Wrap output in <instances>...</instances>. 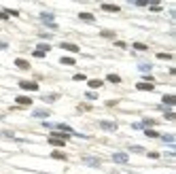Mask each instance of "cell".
I'll return each instance as SVG.
<instances>
[{
  "label": "cell",
  "mask_w": 176,
  "mask_h": 174,
  "mask_svg": "<svg viewBox=\"0 0 176 174\" xmlns=\"http://www.w3.org/2000/svg\"><path fill=\"white\" fill-rule=\"evenodd\" d=\"M66 140H70V134H57V132H53V134L49 136V142H51L53 147H64Z\"/></svg>",
  "instance_id": "1"
},
{
  "label": "cell",
  "mask_w": 176,
  "mask_h": 174,
  "mask_svg": "<svg viewBox=\"0 0 176 174\" xmlns=\"http://www.w3.org/2000/svg\"><path fill=\"white\" fill-rule=\"evenodd\" d=\"M41 21H43L45 26H49V28H57V24H55V17H53V13H49V11H45V13H41Z\"/></svg>",
  "instance_id": "2"
},
{
  "label": "cell",
  "mask_w": 176,
  "mask_h": 174,
  "mask_svg": "<svg viewBox=\"0 0 176 174\" xmlns=\"http://www.w3.org/2000/svg\"><path fill=\"white\" fill-rule=\"evenodd\" d=\"M51 130H59V132H64V134H70V136L74 134L72 128H70V125H66V123H51Z\"/></svg>",
  "instance_id": "3"
},
{
  "label": "cell",
  "mask_w": 176,
  "mask_h": 174,
  "mask_svg": "<svg viewBox=\"0 0 176 174\" xmlns=\"http://www.w3.org/2000/svg\"><path fill=\"white\" fill-rule=\"evenodd\" d=\"M19 87H21V89H28V91H36V89H38V83H36V81H19Z\"/></svg>",
  "instance_id": "4"
},
{
  "label": "cell",
  "mask_w": 176,
  "mask_h": 174,
  "mask_svg": "<svg viewBox=\"0 0 176 174\" xmlns=\"http://www.w3.org/2000/svg\"><path fill=\"white\" fill-rule=\"evenodd\" d=\"M100 9H102V11H110V13H119V11H121V6H119V4H110V2L100 4Z\"/></svg>",
  "instance_id": "5"
},
{
  "label": "cell",
  "mask_w": 176,
  "mask_h": 174,
  "mask_svg": "<svg viewBox=\"0 0 176 174\" xmlns=\"http://www.w3.org/2000/svg\"><path fill=\"white\" fill-rule=\"evenodd\" d=\"M128 159H130L128 153H115V155H113V161H115V164H128Z\"/></svg>",
  "instance_id": "6"
},
{
  "label": "cell",
  "mask_w": 176,
  "mask_h": 174,
  "mask_svg": "<svg viewBox=\"0 0 176 174\" xmlns=\"http://www.w3.org/2000/svg\"><path fill=\"white\" fill-rule=\"evenodd\" d=\"M100 128L106 130V132H115L117 130V123L115 121H100Z\"/></svg>",
  "instance_id": "7"
},
{
  "label": "cell",
  "mask_w": 176,
  "mask_h": 174,
  "mask_svg": "<svg viewBox=\"0 0 176 174\" xmlns=\"http://www.w3.org/2000/svg\"><path fill=\"white\" fill-rule=\"evenodd\" d=\"M15 66L21 68V70H30V62H28V60H21V57L15 60Z\"/></svg>",
  "instance_id": "8"
},
{
  "label": "cell",
  "mask_w": 176,
  "mask_h": 174,
  "mask_svg": "<svg viewBox=\"0 0 176 174\" xmlns=\"http://www.w3.org/2000/svg\"><path fill=\"white\" fill-rule=\"evenodd\" d=\"M19 106H30L32 104V98H28V96H17V100H15Z\"/></svg>",
  "instance_id": "9"
},
{
  "label": "cell",
  "mask_w": 176,
  "mask_h": 174,
  "mask_svg": "<svg viewBox=\"0 0 176 174\" xmlns=\"http://www.w3.org/2000/svg\"><path fill=\"white\" fill-rule=\"evenodd\" d=\"M161 102H163L166 106H174V104H176V96H170V93H168V96L161 98Z\"/></svg>",
  "instance_id": "10"
},
{
  "label": "cell",
  "mask_w": 176,
  "mask_h": 174,
  "mask_svg": "<svg viewBox=\"0 0 176 174\" xmlns=\"http://www.w3.org/2000/svg\"><path fill=\"white\" fill-rule=\"evenodd\" d=\"M83 164H87V166H95V168H98L102 161H100L98 157H83Z\"/></svg>",
  "instance_id": "11"
},
{
  "label": "cell",
  "mask_w": 176,
  "mask_h": 174,
  "mask_svg": "<svg viewBox=\"0 0 176 174\" xmlns=\"http://www.w3.org/2000/svg\"><path fill=\"white\" fill-rule=\"evenodd\" d=\"M79 19H83V21H87V24H93V21H95V17H93L91 13H79Z\"/></svg>",
  "instance_id": "12"
},
{
  "label": "cell",
  "mask_w": 176,
  "mask_h": 174,
  "mask_svg": "<svg viewBox=\"0 0 176 174\" xmlns=\"http://www.w3.org/2000/svg\"><path fill=\"white\" fill-rule=\"evenodd\" d=\"M62 49L72 51V53H79V45H72V43H62Z\"/></svg>",
  "instance_id": "13"
},
{
  "label": "cell",
  "mask_w": 176,
  "mask_h": 174,
  "mask_svg": "<svg viewBox=\"0 0 176 174\" xmlns=\"http://www.w3.org/2000/svg\"><path fill=\"white\" fill-rule=\"evenodd\" d=\"M136 89H140V91H153L155 87H153V83H138Z\"/></svg>",
  "instance_id": "14"
},
{
  "label": "cell",
  "mask_w": 176,
  "mask_h": 174,
  "mask_svg": "<svg viewBox=\"0 0 176 174\" xmlns=\"http://www.w3.org/2000/svg\"><path fill=\"white\" fill-rule=\"evenodd\" d=\"M49 113H51L49 108H36L32 115H34V117H49Z\"/></svg>",
  "instance_id": "15"
},
{
  "label": "cell",
  "mask_w": 176,
  "mask_h": 174,
  "mask_svg": "<svg viewBox=\"0 0 176 174\" xmlns=\"http://www.w3.org/2000/svg\"><path fill=\"white\" fill-rule=\"evenodd\" d=\"M159 140H163V142L172 144V142H174V136H172V134H163V136H159Z\"/></svg>",
  "instance_id": "16"
},
{
  "label": "cell",
  "mask_w": 176,
  "mask_h": 174,
  "mask_svg": "<svg viewBox=\"0 0 176 174\" xmlns=\"http://www.w3.org/2000/svg\"><path fill=\"white\" fill-rule=\"evenodd\" d=\"M138 68H140L142 72H149V70H151V64H149V62H140V64H138Z\"/></svg>",
  "instance_id": "17"
},
{
  "label": "cell",
  "mask_w": 176,
  "mask_h": 174,
  "mask_svg": "<svg viewBox=\"0 0 176 174\" xmlns=\"http://www.w3.org/2000/svg\"><path fill=\"white\" fill-rule=\"evenodd\" d=\"M45 102H55L57 100V93H47V96H43Z\"/></svg>",
  "instance_id": "18"
},
{
  "label": "cell",
  "mask_w": 176,
  "mask_h": 174,
  "mask_svg": "<svg viewBox=\"0 0 176 174\" xmlns=\"http://www.w3.org/2000/svg\"><path fill=\"white\" fill-rule=\"evenodd\" d=\"M104 83L100 81V79H93V81H89V87H93V89H98V87H102Z\"/></svg>",
  "instance_id": "19"
},
{
  "label": "cell",
  "mask_w": 176,
  "mask_h": 174,
  "mask_svg": "<svg viewBox=\"0 0 176 174\" xmlns=\"http://www.w3.org/2000/svg\"><path fill=\"white\" fill-rule=\"evenodd\" d=\"M49 49H51V45H47V43H43V45H38V47H36V51H41V53H47Z\"/></svg>",
  "instance_id": "20"
},
{
  "label": "cell",
  "mask_w": 176,
  "mask_h": 174,
  "mask_svg": "<svg viewBox=\"0 0 176 174\" xmlns=\"http://www.w3.org/2000/svg\"><path fill=\"white\" fill-rule=\"evenodd\" d=\"M100 34H102L104 38H115V32H113V30H102Z\"/></svg>",
  "instance_id": "21"
},
{
  "label": "cell",
  "mask_w": 176,
  "mask_h": 174,
  "mask_svg": "<svg viewBox=\"0 0 176 174\" xmlns=\"http://www.w3.org/2000/svg\"><path fill=\"white\" fill-rule=\"evenodd\" d=\"M144 134L149 138H159V132H155V130H144Z\"/></svg>",
  "instance_id": "22"
},
{
  "label": "cell",
  "mask_w": 176,
  "mask_h": 174,
  "mask_svg": "<svg viewBox=\"0 0 176 174\" xmlns=\"http://www.w3.org/2000/svg\"><path fill=\"white\" fill-rule=\"evenodd\" d=\"M108 81L110 83H121V77L119 74H108Z\"/></svg>",
  "instance_id": "23"
},
{
  "label": "cell",
  "mask_w": 176,
  "mask_h": 174,
  "mask_svg": "<svg viewBox=\"0 0 176 174\" xmlns=\"http://www.w3.org/2000/svg\"><path fill=\"white\" fill-rule=\"evenodd\" d=\"M62 64H66V66H72V64H74V57H62Z\"/></svg>",
  "instance_id": "24"
},
{
  "label": "cell",
  "mask_w": 176,
  "mask_h": 174,
  "mask_svg": "<svg viewBox=\"0 0 176 174\" xmlns=\"http://www.w3.org/2000/svg\"><path fill=\"white\" fill-rule=\"evenodd\" d=\"M53 159H66V155L64 153H59V151H53V155H51Z\"/></svg>",
  "instance_id": "25"
},
{
  "label": "cell",
  "mask_w": 176,
  "mask_h": 174,
  "mask_svg": "<svg viewBox=\"0 0 176 174\" xmlns=\"http://www.w3.org/2000/svg\"><path fill=\"white\" fill-rule=\"evenodd\" d=\"M166 119H168V121H176V113L168 111V113H166Z\"/></svg>",
  "instance_id": "26"
},
{
  "label": "cell",
  "mask_w": 176,
  "mask_h": 174,
  "mask_svg": "<svg viewBox=\"0 0 176 174\" xmlns=\"http://www.w3.org/2000/svg\"><path fill=\"white\" fill-rule=\"evenodd\" d=\"M134 49H136V51H144L146 45H144V43H134Z\"/></svg>",
  "instance_id": "27"
},
{
  "label": "cell",
  "mask_w": 176,
  "mask_h": 174,
  "mask_svg": "<svg viewBox=\"0 0 176 174\" xmlns=\"http://www.w3.org/2000/svg\"><path fill=\"white\" fill-rule=\"evenodd\" d=\"M85 98H87V100H95V98H98V93H95V91H87V93H85Z\"/></svg>",
  "instance_id": "28"
},
{
  "label": "cell",
  "mask_w": 176,
  "mask_h": 174,
  "mask_svg": "<svg viewBox=\"0 0 176 174\" xmlns=\"http://www.w3.org/2000/svg\"><path fill=\"white\" fill-rule=\"evenodd\" d=\"M157 57H159V60H172V57H174V55H170V53H159V55H157Z\"/></svg>",
  "instance_id": "29"
},
{
  "label": "cell",
  "mask_w": 176,
  "mask_h": 174,
  "mask_svg": "<svg viewBox=\"0 0 176 174\" xmlns=\"http://www.w3.org/2000/svg\"><path fill=\"white\" fill-rule=\"evenodd\" d=\"M130 149H132L134 153H142V151H144V149H142V147H138V144H134V147H130Z\"/></svg>",
  "instance_id": "30"
},
{
  "label": "cell",
  "mask_w": 176,
  "mask_h": 174,
  "mask_svg": "<svg viewBox=\"0 0 176 174\" xmlns=\"http://www.w3.org/2000/svg\"><path fill=\"white\" fill-rule=\"evenodd\" d=\"M134 4H136V6H144V4H149V0H136Z\"/></svg>",
  "instance_id": "31"
},
{
  "label": "cell",
  "mask_w": 176,
  "mask_h": 174,
  "mask_svg": "<svg viewBox=\"0 0 176 174\" xmlns=\"http://www.w3.org/2000/svg\"><path fill=\"white\" fill-rule=\"evenodd\" d=\"M74 81H85V74H81V72H79V74H74Z\"/></svg>",
  "instance_id": "32"
},
{
  "label": "cell",
  "mask_w": 176,
  "mask_h": 174,
  "mask_svg": "<svg viewBox=\"0 0 176 174\" xmlns=\"http://www.w3.org/2000/svg\"><path fill=\"white\" fill-rule=\"evenodd\" d=\"M0 19H9V11H0Z\"/></svg>",
  "instance_id": "33"
},
{
  "label": "cell",
  "mask_w": 176,
  "mask_h": 174,
  "mask_svg": "<svg viewBox=\"0 0 176 174\" xmlns=\"http://www.w3.org/2000/svg\"><path fill=\"white\" fill-rule=\"evenodd\" d=\"M6 47H9V43H6V41H0V49H6Z\"/></svg>",
  "instance_id": "34"
},
{
  "label": "cell",
  "mask_w": 176,
  "mask_h": 174,
  "mask_svg": "<svg viewBox=\"0 0 176 174\" xmlns=\"http://www.w3.org/2000/svg\"><path fill=\"white\" fill-rule=\"evenodd\" d=\"M0 117H2V113H0Z\"/></svg>",
  "instance_id": "35"
}]
</instances>
